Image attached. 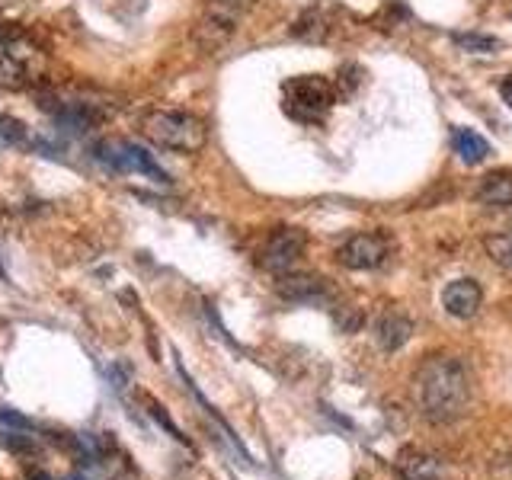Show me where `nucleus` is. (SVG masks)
Returning a JSON list of instances; mask_svg holds the SVG:
<instances>
[{
  "label": "nucleus",
  "instance_id": "1a4fd4ad",
  "mask_svg": "<svg viewBox=\"0 0 512 480\" xmlns=\"http://www.w3.org/2000/svg\"><path fill=\"white\" fill-rule=\"evenodd\" d=\"M480 304H484V288L474 279H455L442 288V308L458 320L474 317L480 311Z\"/></svg>",
  "mask_w": 512,
  "mask_h": 480
},
{
  "label": "nucleus",
  "instance_id": "a211bd4d",
  "mask_svg": "<svg viewBox=\"0 0 512 480\" xmlns=\"http://www.w3.org/2000/svg\"><path fill=\"white\" fill-rule=\"evenodd\" d=\"M0 141L4 144H26L29 128L13 116H0Z\"/></svg>",
  "mask_w": 512,
  "mask_h": 480
},
{
  "label": "nucleus",
  "instance_id": "20e7f679",
  "mask_svg": "<svg viewBox=\"0 0 512 480\" xmlns=\"http://www.w3.org/2000/svg\"><path fill=\"white\" fill-rule=\"evenodd\" d=\"M336 87L320 74H301L288 77L282 84V106L295 122L320 125L327 119V112L336 106Z\"/></svg>",
  "mask_w": 512,
  "mask_h": 480
},
{
  "label": "nucleus",
  "instance_id": "f03ea898",
  "mask_svg": "<svg viewBox=\"0 0 512 480\" xmlns=\"http://www.w3.org/2000/svg\"><path fill=\"white\" fill-rule=\"evenodd\" d=\"M45 74V52L20 26H0V90H29Z\"/></svg>",
  "mask_w": 512,
  "mask_h": 480
},
{
  "label": "nucleus",
  "instance_id": "f257e3e1",
  "mask_svg": "<svg viewBox=\"0 0 512 480\" xmlns=\"http://www.w3.org/2000/svg\"><path fill=\"white\" fill-rule=\"evenodd\" d=\"M416 394H420V407L429 420L452 423L468 410V372L455 356H432L416 372Z\"/></svg>",
  "mask_w": 512,
  "mask_h": 480
},
{
  "label": "nucleus",
  "instance_id": "f3484780",
  "mask_svg": "<svg viewBox=\"0 0 512 480\" xmlns=\"http://www.w3.org/2000/svg\"><path fill=\"white\" fill-rule=\"evenodd\" d=\"M484 250H487V256L496 266H503V269L512 272V231L509 234H490L484 240Z\"/></svg>",
  "mask_w": 512,
  "mask_h": 480
},
{
  "label": "nucleus",
  "instance_id": "9d476101",
  "mask_svg": "<svg viewBox=\"0 0 512 480\" xmlns=\"http://www.w3.org/2000/svg\"><path fill=\"white\" fill-rule=\"evenodd\" d=\"M276 292L298 304H317L330 298V282L320 276H308V272H298V276H282L276 282Z\"/></svg>",
  "mask_w": 512,
  "mask_h": 480
},
{
  "label": "nucleus",
  "instance_id": "dca6fc26",
  "mask_svg": "<svg viewBox=\"0 0 512 480\" xmlns=\"http://www.w3.org/2000/svg\"><path fill=\"white\" fill-rule=\"evenodd\" d=\"M452 42L461 48V52H480V55H493V52H500V39L496 36H487V32H455Z\"/></svg>",
  "mask_w": 512,
  "mask_h": 480
},
{
  "label": "nucleus",
  "instance_id": "6ab92c4d",
  "mask_svg": "<svg viewBox=\"0 0 512 480\" xmlns=\"http://www.w3.org/2000/svg\"><path fill=\"white\" fill-rule=\"evenodd\" d=\"M500 96H503V103H506V106H512V77L500 80Z\"/></svg>",
  "mask_w": 512,
  "mask_h": 480
},
{
  "label": "nucleus",
  "instance_id": "f8f14e48",
  "mask_svg": "<svg viewBox=\"0 0 512 480\" xmlns=\"http://www.w3.org/2000/svg\"><path fill=\"white\" fill-rule=\"evenodd\" d=\"M410 333H413L410 317L400 314V311H384L375 324V340L381 343V349H388V352H397L400 346H407Z\"/></svg>",
  "mask_w": 512,
  "mask_h": 480
},
{
  "label": "nucleus",
  "instance_id": "6e6552de",
  "mask_svg": "<svg viewBox=\"0 0 512 480\" xmlns=\"http://www.w3.org/2000/svg\"><path fill=\"white\" fill-rule=\"evenodd\" d=\"M384 256H388V240H384L381 234H352L346 244L336 250V260H340L346 269H378L384 263Z\"/></svg>",
  "mask_w": 512,
  "mask_h": 480
},
{
  "label": "nucleus",
  "instance_id": "9b49d317",
  "mask_svg": "<svg viewBox=\"0 0 512 480\" xmlns=\"http://www.w3.org/2000/svg\"><path fill=\"white\" fill-rule=\"evenodd\" d=\"M474 199L487 208H509L512 205V170H490L477 183Z\"/></svg>",
  "mask_w": 512,
  "mask_h": 480
},
{
  "label": "nucleus",
  "instance_id": "0eeeda50",
  "mask_svg": "<svg viewBox=\"0 0 512 480\" xmlns=\"http://www.w3.org/2000/svg\"><path fill=\"white\" fill-rule=\"evenodd\" d=\"M304 247H308V234H304L301 228H279V231L269 234L266 247L260 253V263L269 272H288L298 263Z\"/></svg>",
  "mask_w": 512,
  "mask_h": 480
},
{
  "label": "nucleus",
  "instance_id": "ddd939ff",
  "mask_svg": "<svg viewBox=\"0 0 512 480\" xmlns=\"http://www.w3.org/2000/svg\"><path fill=\"white\" fill-rule=\"evenodd\" d=\"M397 468L407 480H442V464L423 452H413V448H407V452L400 455Z\"/></svg>",
  "mask_w": 512,
  "mask_h": 480
},
{
  "label": "nucleus",
  "instance_id": "423d86ee",
  "mask_svg": "<svg viewBox=\"0 0 512 480\" xmlns=\"http://www.w3.org/2000/svg\"><path fill=\"white\" fill-rule=\"evenodd\" d=\"M93 151L103 167L116 170V173H138V176H151L154 183H170L167 170L160 167L141 144L128 141V138H103Z\"/></svg>",
  "mask_w": 512,
  "mask_h": 480
},
{
  "label": "nucleus",
  "instance_id": "2eb2a0df",
  "mask_svg": "<svg viewBox=\"0 0 512 480\" xmlns=\"http://www.w3.org/2000/svg\"><path fill=\"white\" fill-rule=\"evenodd\" d=\"M452 144H455L458 157H461L468 167H474V164H480V160H487V157H490V144H487V138H480L477 132H471V128H455V132H452Z\"/></svg>",
  "mask_w": 512,
  "mask_h": 480
},
{
  "label": "nucleus",
  "instance_id": "39448f33",
  "mask_svg": "<svg viewBox=\"0 0 512 480\" xmlns=\"http://www.w3.org/2000/svg\"><path fill=\"white\" fill-rule=\"evenodd\" d=\"M256 4V0H205V10L199 16L196 29H192V36H196L202 52H218L224 48L234 32L244 20V13Z\"/></svg>",
  "mask_w": 512,
  "mask_h": 480
},
{
  "label": "nucleus",
  "instance_id": "4468645a",
  "mask_svg": "<svg viewBox=\"0 0 512 480\" xmlns=\"http://www.w3.org/2000/svg\"><path fill=\"white\" fill-rule=\"evenodd\" d=\"M327 32H330V23H327V13L320 7H308L292 23V36L301 42H324Z\"/></svg>",
  "mask_w": 512,
  "mask_h": 480
},
{
  "label": "nucleus",
  "instance_id": "7ed1b4c3",
  "mask_svg": "<svg viewBox=\"0 0 512 480\" xmlns=\"http://www.w3.org/2000/svg\"><path fill=\"white\" fill-rule=\"evenodd\" d=\"M141 135L157 148L176 154H199L208 141V125L183 109H148L141 116Z\"/></svg>",
  "mask_w": 512,
  "mask_h": 480
}]
</instances>
